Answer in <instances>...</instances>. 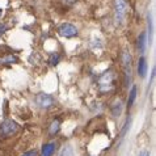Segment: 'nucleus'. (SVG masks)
Returning <instances> with one entry per match:
<instances>
[{
  "label": "nucleus",
  "instance_id": "1",
  "mask_svg": "<svg viewBox=\"0 0 156 156\" xmlns=\"http://www.w3.org/2000/svg\"><path fill=\"white\" fill-rule=\"evenodd\" d=\"M114 80H115V73L113 70H108L104 73H101L97 79L98 90L101 93L110 92V89L114 87Z\"/></svg>",
  "mask_w": 156,
  "mask_h": 156
},
{
  "label": "nucleus",
  "instance_id": "2",
  "mask_svg": "<svg viewBox=\"0 0 156 156\" xmlns=\"http://www.w3.org/2000/svg\"><path fill=\"white\" fill-rule=\"evenodd\" d=\"M20 130L19 123L13 119H4L0 123V136L2 138H11L16 135Z\"/></svg>",
  "mask_w": 156,
  "mask_h": 156
},
{
  "label": "nucleus",
  "instance_id": "3",
  "mask_svg": "<svg viewBox=\"0 0 156 156\" xmlns=\"http://www.w3.org/2000/svg\"><path fill=\"white\" fill-rule=\"evenodd\" d=\"M34 102L37 104L38 108L41 109H50V108H54L57 105V100L54 96H51L49 93H38L36 97H34Z\"/></svg>",
  "mask_w": 156,
  "mask_h": 156
},
{
  "label": "nucleus",
  "instance_id": "4",
  "mask_svg": "<svg viewBox=\"0 0 156 156\" xmlns=\"http://www.w3.org/2000/svg\"><path fill=\"white\" fill-rule=\"evenodd\" d=\"M114 11H115V15H114L115 24L121 25L122 21L125 20V16L127 13V2L126 0H115Z\"/></svg>",
  "mask_w": 156,
  "mask_h": 156
},
{
  "label": "nucleus",
  "instance_id": "5",
  "mask_svg": "<svg viewBox=\"0 0 156 156\" xmlns=\"http://www.w3.org/2000/svg\"><path fill=\"white\" fill-rule=\"evenodd\" d=\"M57 32L60 37H63V38H73V37H76L77 34H79V30H77V28L75 27V25H72L70 23H63V24H60L58 29H57Z\"/></svg>",
  "mask_w": 156,
  "mask_h": 156
},
{
  "label": "nucleus",
  "instance_id": "6",
  "mask_svg": "<svg viewBox=\"0 0 156 156\" xmlns=\"http://www.w3.org/2000/svg\"><path fill=\"white\" fill-rule=\"evenodd\" d=\"M136 70H138V75H139L140 79H144L146 75H147V70H148V66H147V60H146L144 57H140L139 59H138Z\"/></svg>",
  "mask_w": 156,
  "mask_h": 156
},
{
  "label": "nucleus",
  "instance_id": "7",
  "mask_svg": "<svg viewBox=\"0 0 156 156\" xmlns=\"http://www.w3.org/2000/svg\"><path fill=\"white\" fill-rule=\"evenodd\" d=\"M55 150H57V144L55 142H50V143H46L43 144L42 147V151H41V155L40 156H53Z\"/></svg>",
  "mask_w": 156,
  "mask_h": 156
},
{
  "label": "nucleus",
  "instance_id": "8",
  "mask_svg": "<svg viewBox=\"0 0 156 156\" xmlns=\"http://www.w3.org/2000/svg\"><path fill=\"white\" fill-rule=\"evenodd\" d=\"M122 109H123L122 101H121V100H115V101L112 104V106H110L112 115H113V117H119L121 113H122Z\"/></svg>",
  "mask_w": 156,
  "mask_h": 156
},
{
  "label": "nucleus",
  "instance_id": "9",
  "mask_svg": "<svg viewBox=\"0 0 156 156\" xmlns=\"http://www.w3.org/2000/svg\"><path fill=\"white\" fill-rule=\"evenodd\" d=\"M147 43H148L147 42V34L143 32V33H140V36L138 37V51H139L140 54H144Z\"/></svg>",
  "mask_w": 156,
  "mask_h": 156
},
{
  "label": "nucleus",
  "instance_id": "10",
  "mask_svg": "<svg viewBox=\"0 0 156 156\" xmlns=\"http://www.w3.org/2000/svg\"><path fill=\"white\" fill-rule=\"evenodd\" d=\"M19 63V58L13 54H5L0 58V64H15Z\"/></svg>",
  "mask_w": 156,
  "mask_h": 156
},
{
  "label": "nucleus",
  "instance_id": "11",
  "mask_svg": "<svg viewBox=\"0 0 156 156\" xmlns=\"http://www.w3.org/2000/svg\"><path fill=\"white\" fill-rule=\"evenodd\" d=\"M59 130H60V121L59 119H54L53 122L50 123V126H49V135L50 136L57 135V134L59 133Z\"/></svg>",
  "mask_w": 156,
  "mask_h": 156
},
{
  "label": "nucleus",
  "instance_id": "12",
  "mask_svg": "<svg viewBox=\"0 0 156 156\" xmlns=\"http://www.w3.org/2000/svg\"><path fill=\"white\" fill-rule=\"evenodd\" d=\"M121 63H122V67H131L133 58H131V55H130V53L122 51V54H121Z\"/></svg>",
  "mask_w": 156,
  "mask_h": 156
},
{
  "label": "nucleus",
  "instance_id": "13",
  "mask_svg": "<svg viewBox=\"0 0 156 156\" xmlns=\"http://www.w3.org/2000/svg\"><path fill=\"white\" fill-rule=\"evenodd\" d=\"M136 92H138L136 85H133L131 90H130V93H129V98H127V108L133 106V104H134V101H135V98H136Z\"/></svg>",
  "mask_w": 156,
  "mask_h": 156
},
{
  "label": "nucleus",
  "instance_id": "14",
  "mask_svg": "<svg viewBox=\"0 0 156 156\" xmlns=\"http://www.w3.org/2000/svg\"><path fill=\"white\" fill-rule=\"evenodd\" d=\"M60 59H62V57H60V54L58 53H53L49 57V63L51 64V66H57V64L60 62Z\"/></svg>",
  "mask_w": 156,
  "mask_h": 156
},
{
  "label": "nucleus",
  "instance_id": "15",
  "mask_svg": "<svg viewBox=\"0 0 156 156\" xmlns=\"http://www.w3.org/2000/svg\"><path fill=\"white\" fill-rule=\"evenodd\" d=\"M38 60H40V55H38L37 53H33V54L29 57V63H30V64H37Z\"/></svg>",
  "mask_w": 156,
  "mask_h": 156
},
{
  "label": "nucleus",
  "instance_id": "16",
  "mask_svg": "<svg viewBox=\"0 0 156 156\" xmlns=\"http://www.w3.org/2000/svg\"><path fill=\"white\" fill-rule=\"evenodd\" d=\"M21 156H37V151L36 150H29L27 152H24Z\"/></svg>",
  "mask_w": 156,
  "mask_h": 156
},
{
  "label": "nucleus",
  "instance_id": "17",
  "mask_svg": "<svg viewBox=\"0 0 156 156\" xmlns=\"http://www.w3.org/2000/svg\"><path fill=\"white\" fill-rule=\"evenodd\" d=\"M7 29H8V27L5 24H0V38L3 37V34L7 32Z\"/></svg>",
  "mask_w": 156,
  "mask_h": 156
},
{
  "label": "nucleus",
  "instance_id": "18",
  "mask_svg": "<svg viewBox=\"0 0 156 156\" xmlns=\"http://www.w3.org/2000/svg\"><path fill=\"white\" fill-rule=\"evenodd\" d=\"M68 152H66V150H63V152L60 154V156H72V148L71 147H68Z\"/></svg>",
  "mask_w": 156,
  "mask_h": 156
},
{
  "label": "nucleus",
  "instance_id": "19",
  "mask_svg": "<svg viewBox=\"0 0 156 156\" xmlns=\"http://www.w3.org/2000/svg\"><path fill=\"white\" fill-rule=\"evenodd\" d=\"M139 156H151V155H150L148 151H142V152L139 154Z\"/></svg>",
  "mask_w": 156,
  "mask_h": 156
},
{
  "label": "nucleus",
  "instance_id": "20",
  "mask_svg": "<svg viewBox=\"0 0 156 156\" xmlns=\"http://www.w3.org/2000/svg\"><path fill=\"white\" fill-rule=\"evenodd\" d=\"M63 2H66L67 4H75L77 0H63Z\"/></svg>",
  "mask_w": 156,
  "mask_h": 156
},
{
  "label": "nucleus",
  "instance_id": "21",
  "mask_svg": "<svg viewBox=\"0 0 156 156\" xmlns=\"http://www.w3.org/2000/svg\"><path fill=\"white\" fill-rule=\"evenodd\" d=\"M2 15H3V11H2V9H0V17H2Z\"/></svg>",
  "mask_w": 156,
  "mask_h": 156
}]
</instances>
